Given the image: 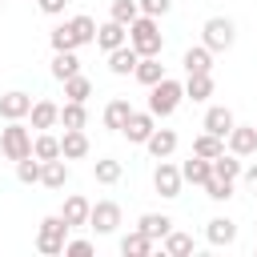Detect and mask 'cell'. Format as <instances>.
<instances>
[{"instance_id":"cell-1","label":"cell","mask_w":257,"mask_h":257,"mask_svg":"<svg viewBox=\"0 0 257 257\" xmlns=\"http://www.w3.org/2000/svg\"><path fill=\"white\" fill-rule=\"evenodd\" d=\"M128 44L137 48V56H161V48H165V36H161V24H157V16H137L133 24H128Z\"/></svg>"},{"instance_id":"cell-2","label":"cell","mask_w":257,"mask_h":257,"mask_svg":"<svg viewBox=\"0 0 257 257\" xmlns=\"http://www.w3.org/2000/svg\"><path fill=\"white\" fill-rule=\"evenodd\" d=\"M181 100H185V84L173 80V76H161V80L149 88V112H153V116H173Z\"/></svg>"},{"instance_id":"cell-3","label":"cell","mask_w":257,"mask_h":257,"mask_svg":"<svg viewBox=\"0 0 257 257\" xmlns=\"http://www.w3.org/2000/svg\"><path fill=\"white\" fill-rule=\"evenodd\" d=\"M64 241H68V221H64L60 213L44 217L40 229H36V253H44V257H60V253H64Z\"/></svg>"},{"instance_id":"cell-4","label":"cell","mask_w":257,"mask_h":257,"mask_svg":"<svg viewBox=\"0 0 257 257\" xmlns=\"http://www.w3.org/2000/svg\"><path fill=\"white\" fill-rule=\"evenodd\" d=\"M201 40H205V48H209V52H229V48H233V40H237V28H233V20H229V16H209V20H205V28H201Z\"/></svg>"},{"instance_id":"cell-5","label":"cell","mask_w":257,"mask_h":257,"mask_svg":"<svg viewBox=\"0 0 257 257\" xmlns=\"http://www.w3.org/2000/svg\"><path fill=\"white\" fill-rule=\"evenodd\" d=\"M0 153H4L8 161H24V157L32 153V133H28L20 120H8V124L0 128Z\"/></svg>"},{"instance_id":"cell-6","label":"cell","mask_w":257,"mask_h":257,"mask_svg":"<svg viewBox=\"0 0 257 257\" xmlns=\"http://www.w3.org/2000/svg\"><path fill=\"white\" fill-rule=\"evenodd\" d=\"M181 185H185V177H181V165H169V157L157 165V173H153V189L161 193V197H181Z\"/></svg>"},{"instance_id":"cell-7","label":"cell","mask_w":257,"mask_h":257,"mask_svg":"<svg viewBox=\"0 0 257 257\" xmlns=\"http://www.w3.org/2000/svg\"><path fill=\"white\" fill-rule=\"evenodd\" d=\"M116 225H120V205L116 201H96L88 209V229H96L100 237L104 233H116Z\"/></svg>"},{"instance_id":"cell-8","label":"cell","mask_w":257,"mask_h":257,"mask_svg":"<svg viewBox=\"0 0 257 257\" xmlns=\"http://www.w3.org/2000/svg\"><path fill=\"white\" fill-rule=\"evenodd\" d=\"M225 149L233 157H253L257 153V124H233L225 137Z\"/></svg>"},{"instance_id":"cell-9","label":"cell","mask_w":257,"mask_h":257,"mask_svg":"<svg viewBox=\"0 0 257 257\" xmlns=\"http://www.w3.org/2000/svg\"><path fill=\"white\" fill-rule=\"evenodd\" d=\"M153 128H157V116H153V112H149V108H145V112H137V108H133V112H128V120H124V128H120V133H124V137H128V145H145V141H149V137H153Z\"/></svg>"},{"instance_id":"cell-10","label":"cell","mask_w":257,"mask_h":257,"mask_svg":"<svg viewBox=\"0 0 257 257\" xmlns=\"http://www.w3.org/2000/svg\"><path fill=\"white\" fill-rule=\"evenodd\" d=\"M92 44H96V48H104V52H112V48L128 44V28H124V24H116V20L96 24V40H92Z\"/></svg>"},{"instance_id":"cell-11","label":"cell","mask_w":257,"mask_h":257,"mask_svg":"<svg viewBox=\"0 0 257 257\" xmlns=\"http://www.w3.org/2000/svg\"><path fill=\"white\" fill-rule=\"evenodd\" d=\"M233 124H237V120H233V112H229L225 104H213V108L205 112V120H201V128H205V133H213V137H221V141L229 137V128H233Z\"/></svg>"},{"instance_id":"cell-12","label":"cell","mask_w":257,"mask_h":257,"mask_svg":"<svg viewBox=\"0 0 257 257\" xmlns=\"http://www.w3.org/2000/svg\"><path fill=\"white\" fill-rule=\"evenodd\" d=\"M88 209H92V201H88V197H80V193H72V197H64L60 217L68 221V229H76V225H88Z\"/></svg>"},{"instance_id":"cell-13","label":"cell","mask_w":257,"mask_h":257,"mask_svg":"<svg viewBox=\"0 0 257 257\" xmlns=\"http://www.w3.org/2000/svg\"><path fill=\"white\" fill-rule=\"evenodd\" d=\"M28 108H32V96L20 92V88H12V92L0 96V116L4 120H20V116H28Z\"/></svg>"},{"instance_id":"cell-14","label":"cell","mask_w":257,"mask_h":257,"mask_svg":"<svg viewBox=\"0 0 257 257\" xmlns=\"http://www.w3.org/2000/svg\"><path fill=\"white\" fill-rule=\"evenodd\" d=\"M60 157H64V161L88 157V137H84V128H64V137H60Z\"/></svg>"},{"instance_id":"cell-15","label":"cell","mask_w":257,"mask_h":257,"mask_svg":"<svg viewBox=\"0 0 257 257\" xmlns=\"http://www.w3.org/2000/svg\"><path fill=\"white\" fill-rule=\"evenodd\" d=\"M40 185H44V189H64V185H68V165H64V157L40 161Z\"/></svg>"},{"instance_id":"cell-16","label":"cell","mask_w":257,"mask_h":257,"mask_svg":"<svg viewBox=\"0 0 257 257\" xmlns=\"http://www.w3.org/2000/svg\"><path fill=\"white\" fill-rule=\"evenodd\" d=\"M137 60H141L137 48H133V44H120V48L108 52V72H112V76H128V72L137 68Z\"/></svg>"},{"instance_id":"cell-17","label":"cell","mask_w":257,"mask_h":257,"mask_svg":"<svg viewBox=\"0 0 257 257\" xmlns=\"http://www.w3.org/2000/svg\"><path fill=\"white\" fill-rule=\"evenodd\" d=\"M28 116H32V128H56L60 124V104H52V100H36L32 108H28Z\"/></svg>"},{"instance_id":"cell-18","label":"cell","mask_w":257,"mask_h":257,"mask_svg":"<svg viewBox=\"0 0 257 257\" xmlns=\"http://www.w3.org/2000/svg\"><path fill=\"white\" fill-rule=\"evenodd\" d=\"M145 149H149V157L165 161V157H173V149H177V133H173V128H153V137L145 141Z\"/></svg>"},{"instance_id":"cell-19","label":"cell","mask_w":257,"mask_h":257,"mask_svg":"<svg viewBox=\"0 0 257 257\" xmlns=\"http://www.w3.org/2000/svg\"><path fill=\"white\" fill-rule=\"evenodd\" d=\"M205 241H209V245H233V241H237V225H233L229 217H213V221L205 225Z\"/></svg>"},{"instance_id":"cell-20","label":"cell","mask_w":257,"mask_h":257,"mask_svg":"<svg viewBox=\"0 0 257 257\" xmlns=\"http://www.w3.org/2000/svg\"><path fill=\"white\" fill-rule=\"evenodd\" d=\"M181 177H185L189 185H205V181L213 177V161H209V157H197V153H193V157H189V161L181 165Z\"/></svg>"},{"instance_id":"cell-21","label":"cell","mask_w":257,"mask_h":257,"mask_svg":"<svg viewBox=\"0 0 257 257\" xmlns=\"http://www.w3.org/2000/svg\"><path fill=\"white\" fill-rule=\"evenodd\" d=\"M133 76H137L145 88H153V84L165 76V64H161V56H141V60H137V68H133Z\"/></svg>"},{"instance_id":"cell-22","label":"cell","mask_w":257,"mask_h":257,"mask_svg":"<svg viewBox=\"0 0 257 257\" xmlns=\"http://www.w3.org/2000/svg\"><path fill=\"white\" fill-rule=\"evenodd\" d=\"M137 229H141L149 241H161V237L173 229V217H165V213H145V217L137 221Z\"/></svg>"},{"instance_id":"cell-23","label":"cell","mask_w":257,"mask_h":257,"mask_svg":"<svg viewBox=\"0 0 257 257\" xmlns=\"http://www.w3.org/2000/svg\"><path fill=\"white\" fill-rule=\"evenodd\" d=\"M181 64H185L189 76H193V72H213V52H209L205 44H197V48H189V52L181 56Z\"/></svg>"},{"instance_id":"cell-24","label":"cell","mask_w":257,"mask_h":257,"mask_svg":"<svg viewBox=\"0 0 257 257\" xmlns=\"http://www.w3.org/2000/svg\"><path fill=\"white\" fill-rule=\"evenodd\" d=\"M76 72H80V56H76V48L52 56V76H56V80H68V76H76Z\"/></svg>"},{"instance_id":"cell-25","label":"cell","mask_w":257,"mask_h":257,"mask_svg":"<svg viewBox=\"0 0 257 257\" xmlns=\"http://www.w3.org/2000/svg\"><path fill=\"white\" fill-rule=\"evenodd\" d=\"M185 96L189 100H209L213 96V72H193L185 80Z\"/></svg>"},{"instance_id":"cell-26","label":"cell","mask_w":257,"mask_h":257,"mask_svg":"<svg viewBox=\"0 0 257 257\" xmlns=\"http://www.w3.org/2000/svg\"><path fill=\"white\" fill-rule=\"evenodd\" d=\"M120 253H124V257H149V253H153V241H149L141 229H133V233L120 237Z\"/></svg>"},{"instance_id":"cell-27","label":"cell","mask_w":257,"mask_h":257,"mask_svg":"<svg viewBox=\"0 0 257 257\" xmlns=\"http://www.w3.org/2000/svg\"><path fill=\"white\" fill-rule=\"evenodd\" d=\"M60 124H64V128H84V124H88V108H84V100H64V108H60Z\"/></svg>"},{"instance_id":"cell-28","label":"cell","mask_w":257,"mask_h":257,"mask_svg":"<svg viewBox=\"0 0 257 257\" xmlns=\"http://www.w3.org/2000/svg\"><path fill=\"white\" fill-rule=\"evenodd\" d=\"M32 157H36V161H52V157H60V137H52L48 128L36 133V141H32Z\"/></svg>"},{"instance_id":"cell-29","label":"cell","mask_w":257,"mask_h":257,"mask_svg":"<svg viewBox=\"0 0 257 257\" xmlns=\"http://www.w3.org/2000/svg\"><path fill=\"white\" fill-rule=\"evenodd\" d=\"M92 177H96V185H116V181L124 177V165L112 161V157H104V161L92 165Z\"/></svg>"},{"instance_id":"cell-30","label":"cell","mask_w":257,"mask_h":257,"mask_svg":"<svg viewBox=\"0 0 257 257\" xmlns=\"http://www.w3.org/2000/svg\"><path fill=\"white\" fill-rule=\"evenodd\" d=\"M161 249H165L169 257H185V253H193V237H189V233H177V229H169V233L161 237Z\"/></svg>"},{"instance_id":"cell-31","label":"cell","mask_w":257,"mask_h":257,"mask_svg":"<svg viewBox=\"0 0 257 257\" xmlns=\"http://www.w3.org/2000/svg\"><path fill=\"white\" fill-rule=\"evenodd\" d=\"M128 112H133V104H128V100H108V108H104V128L120 133V128H124V120H128Z\"/></svg>"},{"instance_id":"cell-32","label":"cell","mask_w":257,"mask_h":257,"mask_svg":"<svg viewBox=\"0 0 257 257\" xmlns=\"http://www.w3.org/2000/svg\"><path fill=\"white\" fill-rule=\"evenodd\" d=\"M213 177H221V181H237V177H241V161H237L233 153L213 157Z\"/></svg>"},{"instance_id":"cell-33","label":"cell","mask_w":257,"mask_h":257,"mask_svg":"<svg viewBox=\"0 0 257 257\" xmlns=\"http://www.w3.org/2000/svg\"><path fill=\"white\" fill-rule=\"evenodd\" d=\"M60 84H64V96H68V100H88V96H92V80L80 76V72L68 76V80H60Z\"/></svg>"},{"instance_id":"cell-34","label":"cell","mask_w":257,"mask_h":257,"mask_svg":"<svg viewBox=\"0 0 257 257\" xmlns=\"http://www.w3.org/2000/svg\"><path fill=\"white\" fill-rule=\"evenodd\" d=\"M193 153L213 161V157H221V153H225V141H221V137H213V133H201V137L193 141Z\"/></svg>"},{"instance_id":"cell-35","label":"cell","mask_w":257,"mask_h":257,"mask_svg":"<svg viewBox=\"0 0 257 257\" xmlns=\"http://www.w3.org/2000/svg\"><path fill=\"white\" fill-rule=\"evenodd\" d=\"M141 16V8H137V0H112V8H108V20H116V24H133Z\"/></svg>"},{"instance_id":"cell-36","label":"cell","mask_w":257,"mask_h":257,"mask_svg":"<svg viewBox=\"0 0 257 257\" xmlns=\"http://www.w3.org/2000/svg\"><path fill=\"white\" fill-rule=\"evenodd\" d=\"M68 28L76 32V44H92V40H96V20H92V16H72Z\"/></svg>"},{"instance_id":"cell-37","label":"cell","mask_w":257,"mask_h":257,"mask_svg":"<svg viewBox=\"0 0 257 257\" xmlns=\"http://www.w3.org/2000/svg\"><path fill=\"white\" fill-rule=\"evenodd\" d=\"M48 40H52V52H68V48H80V44H76V32L68 28V20H64V24H56Z\"/></svg>"},{"instance_id":"cell-38","label":"cell","mask_w":257,"mask_h":257,"mask_svg":"<svg viewBox=\"0 0 257 257\" xmlns=\"http://www.w3.org/2000/svg\"><path fill=\"white\" fill-rule=\"evenodd\" d=\"M16 181L20 185H40V161L28 153L24 161H16Z\"/></svg>"},{"instance_id":"cell-39","label":"cell","mask_w":257,"mask_h":257,"mask_svg":"<svg viewBox=\"0 0 257 257\" xmlns=\"http://www.w3.org/2000/svg\"><path fill=\"white\" fill-rule=\"evenodd\" d=\"M201 189H205L209 201H229V197H233V181H221V177H209Z\"/></svg>"},{"instance_id":"cell-40","label":"cell","mask_w":257,"mask_h":257,"mask_svg":"<svg viewBox=\"0 0 257 257\" xmlns=\"http://www.w3.org/2000/svg\"><path fill=\"white\" fill-rule=\"evenodd\" d=\"M137 8H141L145 16H157V20H161V16L173 8V0H137Z\"/></svg>"},{"instance_id":"cell-41","label":"cell","mask_w":257,"mask_h":257,"mask_svg":"<svg viewBox=\"0 0 257 257\" xmlns=\"http://www.w3.org/2000/svg\"><path fill=\"white\" fill-rule=\"evenodd\" d=\"M88 253H92V241H84V237L64 241V257H88Z\"/></svg>"},{"instance_id":"cell-42","label":"cell","mask_w":257,"mask_h":257,"mask_svg":"<svg viewBox=\"0 0 257 257\" xmlns=\"http://www.w3.org/2000/svg\"><path fill=\"white\" fill-rule=\"evenodd\" d=\"M36 4H40V12H44V16H60L68 0H36Z\"/></svg>"},{"instance_id":"cell-43","label":"cell","mask_w":257,"mask_h":257,"mask_svg":"<svg viewBox=\"0 0 257 257\" xmlns=\"http://www.w3.org/2000/svg\"><path fill=\"white\" fill-rule=\"evenodd\" d=\"M241 177H245V185L257 193V165H249V169H241Z\"/></svg>"},{"instance_id":"cell-44","label":"cell","mask_w":257,"mask_h":257,"mask_svg":"<svg viewBox=\"0 0 257 257\" xmlns=\"http://www.w3.org/2000/svg\"><path fill=\"white\" fill-rule=\"evenodd\" d=\"M0 4H4V0H0Z\"/></svg>"}]
</instances>
